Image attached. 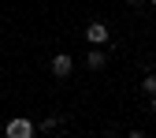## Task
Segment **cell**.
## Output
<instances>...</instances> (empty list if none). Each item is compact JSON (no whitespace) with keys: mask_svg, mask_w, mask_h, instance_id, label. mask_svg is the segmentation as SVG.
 I'll return each mask as SVG.
<instances>
[{"mask_svg":"<svg viewBox=\"0 0 156 138\" xmlns=\"http://www.w3.org/2000/svg\"><path fill=\"white\" fill-rule=\"evenodd\" d=\"M4 134H8V138H34V134H37V123H30L26 116H15V120L4 127Z\"/></svg>","mask_w":156,"mask_h":138,"instance_id":"6da1fadb","label":"cell"},{"mask_svg":"<svg viewBox=\"0 0 156 138\" xmlns=\"http://www.w3.org/2000/svg\"><path fill=\"white\" fill-rule=\"evenodd\" d=\"M48 71H52L56 78H71V71H74V60H71L67 52H56V56H52V64H48Z\"/></svg>","mask_w":156,"mask_h":138,"instance_id":"7a4b0ae2","label":"cell"},{"mask_svg":"<svg viewBox=\"0 0 156 138\" xmlns=\"http://www.w3.org/2000/svg\"><path fill=\"white\" fill-rule=\"evenodd\" d=\"M86 41L89 45H108V23H89L86 26Z\"/></svg>","mask_w":156,"mask_h":138,"instance_id":"3957f363","label":"cell"},{"mask_svg":"<svg viewBox=\"0 0 156 138\" xmlns=\"http://www.w3.org/2000/svg\"><path fill=\"white\" fill-rule=\"evenodd\" d=\"M104 64H108V52H104V45H93V49L86 52V67H89V71H101Z\"/></svg>","mask_w":156,"mask_h":138,"instance_id":"277c9868","label":"cell"},{"mask_svg":"<svg viewBox=\"0 0 156 138\" xmlns=\"http://www.w3.org/2000/svg\"><path fill=\"white\" fill-rule=\"evenodd\" d=\"M141 93H149V97H152V93H156V71H152V75H145V78H141Z\"/></svg>","mask_w":156,"mask_h":138,"instance_id":"5b68a950","label":"cell"},{"mask_svg":"<svg viewBox=\"0 0 156 138\" xmlns=\"http://www.w3.org/2000/svg\"><path fill=\"white\" fill-rule=\"evenodd\" d=\"M149 108H152V112H156V93H152V97H149Z\"/></svg>","mask_w":156,"mask_h":138,"instance_id":"8992f818","label":"cell"},{"mask_svg":"<svg viewBox=\"0 0 156 138\" xmlns=\"http://www.w3.org/2000/svg\"><path fill=\"white\" fill-rule=\"evenodd\" d=\"M126 4H138V0H126Z\"/></svg>","mask_w":156,"mask_h":138,"instance_id":"52a82bcc","label":"cell"},{"mask_svg":"<svg viewBox=\"0 0 156 138\" xmlns=\"http://www.w3.org/2000/svg\"><path fill=\"white\" fill-rule=\"evenodd\" d=\"M152 71H156V60H152Z\"/></svg>","mask_w":156,"mask_h":138,"instance_id":"ba28073f","label":"cell"},{"mask_svg":"<svg viewBox=\"0 0 156 138\" xmlns=\"http://www.w3.org/2000/svg\"><path fill=\"white\" fill-rule=\"evenodd\" d=\"M152 8H156V0H152Z\"/></svg>","mask_w":156,"mask_h":138,"instance_id":"9c48e42d","label":"cell"}]
</instances>
